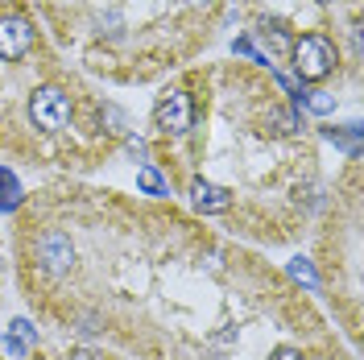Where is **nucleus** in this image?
I'll return each instance as SVG.
<instances>
[{"instance_id":"2","label":"nucleus","mask_w":364,"mask_h":360,"mask_svg":"<svg viewBox=\"0 0 364 360\" xmlns=\"http://www.w3.org/2000/svg\"><path fill=\"white\" fill-rule=\"evenodd\" d=\"M29 120L46 133H58L70 120V100L58 88H38L29 95Z\"/></svg>"},{"instance_id":"7","label":"nucleus","mask_w":364,"mask_h":360,"mask_svg":"<svg viewBox=\"0 0 364 360\" xmlns=\"http://www.w3.org/2000/svg\"><path fill=\"white\" fill-rule=\"evenodd\" d=\"M33 339H38V327H33L29 319H17V323L9 327V336H4V352H9V356H25V352L33 348Z\"/></svg>"},{"instance_id":"9","label":"nucleus","mask_w":364,"mask_h":360,"mask_svg":"<svg viewBox=\"0 0 364 360\" xmlns=\"http://www.w3.org/2000/svg\"><path fill=\"white\" fill-rule=\"evenodd\" d=\"M136 186H141L145 195H170V186H166V179L158 174V166H141V170H136Z\"/></svg>"},{"instance_id":"12","label":"nucleus","mask_w":364,"mask_h":360,"mask_svg":"<svg viewBox=\"0 0 364 360\" xmlns=\"http://www.w3.org/2000/svg\"><path fill=\"white\" fill-rule=\"evenodd\" d=\"M327 137L336 141V145H348V149H356V141H360V125H348V129H327Z\"/></svg>"},{"instance_id":"20","label":"nucleus","mask_w":364,"mask_h":360,"mask_svg":"<svg viewBox=\"0 0 364 360\" xmlns=\"http://www.w3.org/2000/svg\"><path fill=\"white\" fill-rule=\"evenodd\" d=\"M318 4H327V0H318Z\"/></svg>"},{"instance_id":"5","label":"nucleus","mask_w":364,"mask_h":360,"mask_svg":"<svg viewBox=\"0 0 364 360\" xmlns=\"http://www.w3.org/2000/svg\"><path fill=\"white\" fill-rule=\"evenodd\" d=\"M38 257H42V265L50 273H63L75 261V245H70L63 232H50V236H42V245H38Z\"/></svg>"},{"instance_id":"6","label":"nucleus","mask_w":364,"mask_h":360,"mask_svg":"<svg viewBox=\"0 0 364 360\" xmlns=\"http://www.w3.org/2000/svg\"><path fill=\"white\" fill-rule=\"evenodd\" d=\"M191 199H195V207H199V211H207V216H220V211H228V207H232V195H228L224 186L203 182V179L191 182Z\"/></svg>"},{"instance_id":"3","label":"nucleus","mask_w":364,"mask_h":360,"mask_svg":"<svg viewBox=\"0 0 364 360\" xmlns=\"http://www.w3.org/2000/svg\"><path fill=\"white\" fill-rule=\"evenodd\" d=\"M154 120H158L161 133H191V125H195V108H191V95L186 91H170V95H161L158 108H154Z\"/></svg>"},{"instance_id":"18","label":"nucleus","mask_w":364,"mask_h":360,"mask_svg":"<svg viewBox=\"0 0 364 360\" xmlns=\"http://www.w3.org/2000/svg\"><path fill=\"white\" fill-rule=\"evenodd\" d=\"M79 360H95V356H91V352H79Z\"/></svg>"},{"instance_id":"1","label":"nucleus","mask_w":364,"mask_h":360,"mask_svg":"<svg viewBox=\"0 0 364 360\" xmlns=\"http://www.w3.org/2000/svg\"><path fill=\"white\" fill-rule=\"evenodd\" d=\"M290 54H294L298 79H306V83L327 79V75H331V67H336V46L327 42V38H318V33L298 38V42L290 46Z\"/></svg>"},{"instance_id":"8","label":"nucleus","mask_w":364,"mask_h":360,"mask_svg":"<svg viewBox=\"0 0 364 360\" xmlns=\"http://www.w3.org/2000/svg\"><path fill=\"white\" fill-rule=\"evenodd\" d=\"M17 207H21V182L13 170L0 166V211H17Z\"/></svg>"},{"instance_id":"10","label":"nucleus","mask_w":364,"mask_h":360,"mask_svg":"<svg viewBox=\"0 0 364 360\" xmlns=\"http://www.w3.org/2000/svg\"><path fill=\"white\" fill-rule=\"evenodd\" d=\"M269 129L277 137H290V133H298V129H302V120H298L294 108H277V112H269Z\"/></svg>"},{"instance_id":"11","label":"nucleus","mask_w":364,"mask_h":360,"mask_svg":"<svg viewBox=\"0 0 364 360\" xmlns=\"http://www.w3.org/2000/svg\"><path fill=\"white\" fill-rule=\"evenodd\" d=\"M290 277H294V282H302L306 290H318V273L311 270V261H302V257H294V261H290Z\"/></svg>"},{"instance_id":"14","label":"nucleus","mask_w":364,"mask_h":360,"mask_svg":"<svg viewBox=\"0 0 364 360\" xmlns=\"http://www.w3.org/2000/svg\"><path fill=\"white\" fill-rule=\"evenodd\" d=\"M232 50H236V54H245V58H252V63H261V67H269V58H265V54H261V50H257L249 38H240V42L232 46Z\"/></svg>"},{"instance_id":"4","label":"nucleus","mask_w":364,"mask_h":360,"mask_svg":"<svg viewBox=\"0 0 364 360\" xmlns=\"http://www.w3.org/2000/svg\"><path fill=\"white\" fill-rule=\"evenodd\" d=\"M33 46V25L25 17H0V58L4 63H17L29 54Z\"/></svg>"},{"instance_id":"13","label":"nucleus","mask_w":364,"mask_h":360,"mask_svg":"<svg viewBox=\"0 0 364 360\" xmlns=\"http://www.w3.org/2000/svg\"><path fill=\"white\" fill-rule=\"evenodd\" d=\"M302 104H306L311 112H331V108H336V100H331V95H323V91H306V95H302Z\"/></svg>"},{"instance_id":"15","label":"nucleus","mask_w":364,"mask_h":360,"mask_svg":"<svg viewBox=\"0 0 364 360\" xmlns=\"http://www.w3.org/2000/svg\"><path fill=\"white\" fill-rule=\"evenodd\" d=\"M261 33H265V38H273V46H277V50H286V46H290V38L282 33V25H277V21H265V25H261Z\"/></svg>"},{"instance_id":"16","label":"nucleus","mask_w":364,"mask_h":360,"mask_svg":"<svg viewBox=\"0 0 364 360\" xmlns=\"http://www.w3.org/2000/svg\"><path fill=\"white\" fill-rule=\"evenodd\" d=\"M269 360H302V352H294V348H277Z\"/></svg>"},{"instance_id":"17","label":"nucleus","mask_w":364,"mask_h":360,"mask_svg":"<svg viewBox=\"0 0 364 360\" xmlns=\"http://www.w3.org/2000/svg\"><path fill=\"white\" fill-rule=\"evenodd\" d=\"M129 154H141V158H145V141H141V137H129Z\"/></svg>"},{"instance_id":"19","label":"nucleus","mask_w":364,"mask_h":360,"mask_svg":"<svg viewBox=\"0 0 364 360\" xmlns=\"http://www.w3.org/2000/svg\"><path fill=\"white\" fill-rule=\"evenodd\" d=\"M186 4H211V0H186Z\"/></svg>"}]
</instances>
